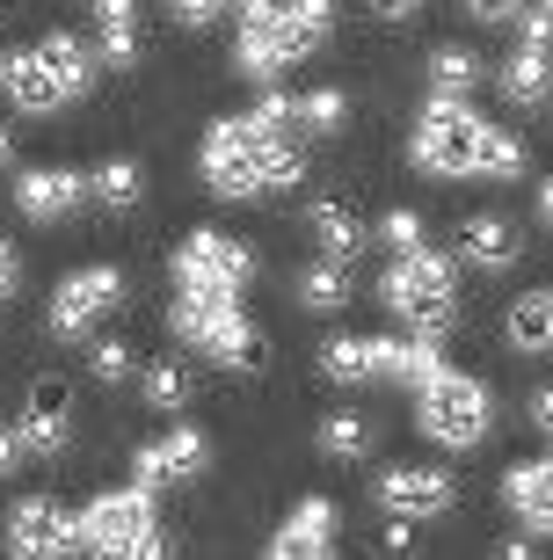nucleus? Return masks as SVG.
Here are the masks:
<instances>
[{"label": "nucleus", "mask_w": 553, "mask_h": 560, "mask_svg": "<svg viewBox=\"0 0 553 560\" xmlns=\"http://www.w3.org/2000/svg\"><path fill=\"white\" fill-rule=\"evenodd\" d=\"M205 183L211 197H255V189H299L307 175V153L285 139V131H269L255 109L247 117H219L205 131Z\"/></svg>", "instance_id": "obj_1"}, {"label": "nucleus", "mask_w": 553, "mask_h": 560, "mask_svg": "<svg viewBox=\"0 0 553 560\" xmlns=\"http://www.w3.org/2000/svg\"><path fill=\"white\" fill-rule=\"evenodd\" d=\"M88 81H95V51H88L81 37H66V30H51L44 44H22V51L0 59V95H8L22 117L66 109L73 95H88Z\"/></svg>", "instance_id": "obj_2"}, {"label": "nucleus", "mask_w": 553, "mask_h": 560, "mask_svg": "<svg viewBox=\"0 0 553 560\" xmlns=\"http://www.w3.org/2000/svg\"><path fill=\"white\" fill-rule=\"evenodd\" d=\"M488 117L481 109H466V95H437L423 103V117H415L408 131V161L423 167V175H437V183H459V175H481V161H488Z\"/></svg>", "instance_id": "obj_3"}, {"label": "nucleus", "mask_w": 553, "mask_h": 560, "mask_svg": "<svg viewBox=\"0 0 553 560\" xmlns=\"http://www.w3.org/2000/svg\"><path fill=\"white\" fill-rule=\"evenodd\" d=\"M321 30H313L291 0H233V66H241L247 81H269V73H285L299 66L307 51H321Z\"/></svg>", "instance_id": "obj_4"}, {"label": "nucleus", "mask_w": 553, "mask_h": 560, "mask_svg": "<svg viewBox=\"0 0 553 560\" xmlns=\"http://www.w3.org/2000/svg\"><path fill=\"white\" fill-rule=\"evenodd\" d=\"M168 328L183 335L197 357L211 364H233V372H255L269 357L263 328L241 313V299H226V291H175V306H168Z\"/></svg>", "instance_id": "obj_5"}, {"label": "nucleus", "mask_w": 553, "mask_h": 560, "mask_svg": "<svg viewBox=\"0 0 553 560\" xmlns=\"http://www.w3.org/2000/svg\"><path fill=\"white\" fill-rule=\"evenodd\" d=\"M379 299L393 306V320H408V335H451L459 328V277L437 248H408L393 255L387 277H379Z\"/></svg>", "instance_id": "obj_6"}, {"label": "nucleus", "mask_w": 553, "mask_h": 560, "mask_svg": "<svg viewBox=\"0 0 553 560\" xmlns=\"http://www.w3.org/2000/svg\"><path fill=\"white\" fill-rule=\"evenodd\" d=\"M161 517H153V488H110L81 510V553H103V560H153L161 553Z\"/></svg>", "instance_id": "obj_7"}, {"label": "nucleus", "mask_w": 553, "mask_h": 560, "mask_svg": "<svg viewBox=\"0 0 553 560\" xmlns=\"http://www.w3.org/2000/svg\"><path fill=\"white\" fill-rule=\"evenodd\" d=\"M415 422H423V436L445 444V452H473V444L488 436V422H495V400H488L481 378H466V372L445 364L430 386H415Z\"/></svg>", "instance_id": "obj_8"}, {"label": "nucleus", "mask_w": 553, "mask_h": 560, "mask_svg": "<svg viewBox=\"0 0 553 560\" xmlns=\"http://www.w3.org/2000/svg\"><path fill=\"white\" fill-rule=\"evenodd\" d=\"M117 306H124V270H110V262H88V270L59 277V291H51V313H44V328L59 335V342H88V335L103 328Z\"/></svg>", "instance_id": "obj_9"}, {"label": "nucleus", "mask_w": 553, "mask_h": 560, "mask_svg": "<svg viewBox=\"0 0 553 560\" xmlns=\"http://www.w3.org/2000/svg\"><path fill=\"white\" fill-rule=\"evenodd\" d=\"M255 284V248L233 241V233H189L175 248V291H226L241 299Z\"/></svg>", "instance_id": "obj_10"}, {"label": "nucleus", "mask_w": 553, "mask_h": 560, "mask_svg": "<svg viewBox=\"0 0 553 560\" xmlns=\"http://www.w3.org/2000/svg\"><path fill=\"white\" fill-rule=\"evenodd\" d=\"M8 553H22V560L81 553V510H59L51 495H22L8 510Z\"/></svg>", "instance_id": "obj_11"}, {"label": "nucleus", "mask_w": 553, "mask_h": 560, "mask_svg": "<svg viewBox=\"0 0 553 560\" xmlns=\"http://www.w3.org/2000/svg\"><path fill=\"white\" fill-rule=\"evenodd\" d=\"M211 466V444H205V430H168V436H153V444H139L131 452V480L139 488H168V480H197Z\"/></svg>", "instance_id": "obj_12"}, {"label": "nucleus", "mask_w": 553, "mask_h": 560, "mask_svg": "<svg viewBox=\"0 0 553 560\" xmlns=\"http://www.w3.org/2000/svg\"><path fill=\"white\" fill-rule=\"evenodd\" d=\"M379 502L393 517H445L459 502V480L437 474V466H393V474H379Z\"/></svg>", "instance_id": "obj_13"}, {"label": "nucleus", "mask_w": 553, "mask_h": 560, "mask_svg": "<svg viewBox=\"0 0 553 560\" xmlns=\"http://www.w3.org/2000/svg\"><path fill=\"white\" fill-rule=\"evenodd\" d=\"M335 524H343V517H335V502L307 495L277 532H269V560H321V553H335Z\"/></svg>", "instance_id": "obj_14"}, {"label": "nucleus", "mask_w": 553, "mask_h": 560, "mask_svg": "<svg viewBox=\"0 0 553 560\" xmlns=\"http://www.w3.org/2000/svg\"><path fill=\"white\" fill-rule=\"evenodd\" d=\"M66 416H73V394H66V378H37V386H30V400H22V422H15L22 452L51 458V452L66 444Z\"/></svg>", "instance_id": "obj_15"}, {"label": "nucleus", "mask_w": 553, "mask_h": 560, "mask_svg": "<svg viewBox=\"0 0 553 560\" xmlns=\"http://www.w3.org/2000/svg\"><path fill=\"white\" fill-rule=\"evenodd\" d=\"M15 205H22V219L59 226L73 205H88V175H73V167H30V175L15 183Z\"/></svg>", "instance_id": "obj_16"}, {"label": "nucleus", "mask_w": 553, "mask_h": 560, "mask_svg": "<svg viewBox=\"0 0 553 560\" xmlns=\"http://www.w3.org/2000/svg\"><path fill=\"white\" fill-rule=\"evenodd\" d=\"M371 372L379 378H393V386H430L437 372H445V357H437V342L430 335H371Z\"/></svg>", "instance_id": "obj_17"}, {"label": "nucleus", "mask_w": 553, "mask_h": 560, "mask_svg": "<svg viewBox=\"0 0 553 560\" xmlns=\"http://www.w3.org/2000/svg\"><path fill=\"white\" fill-rule=\"evenodd\" d=\"M503 510L525 517L532 532H553V452L546 458H525L503 474Z\"/></svg>", "instance_id": "obj_18"}, {"label": "nucleus", "mask_w": 553, "mask_h": 560, "mask_svg": "<svg viewBox=\"0 0 553 560\" xmlns=\"http://www.w3.org/2000/svg\"><path fill=\"white\" fill-rule=\"evenodd\" d=\"M459 255H466L473 270H510L517 255H525V241H517L510 219H495V211H473V219H459Z\"/></svg>", "instance_id": "obj_19"}, {"label": "nucleus", "mask_w": 553, "mask_h": 560, "mask_svg": "<svg viewBox=\"0 0 553 560\" xmlns=\"http://www.w3.org/2000/svg\"><path fill=\"white\" fill-rule=\"evenodd\" d=\"M495 81H503V95H510L517 109H539V103L553 95V59H546V44H517Z\"/></svg>", "instance_id": "obj_20"}, {"label": "nucleus", "mask_w": 553, "mask_h": 560, "mask_svg": "<svg viewBox=\"0 0 553 560\" xmlns=\"http://www.w3.org/2000/svg\"><path fill=\"white\" fill-rule=\"evenodd\" d=\"M503 335H510L517 357H546L553 350V291H525L510 306V320H503Z\"/></svg>", "instance_id": "obj_21"}, {"label": "nucleus", "mask_w": 553, "mask_h": 560, "mask_svg": "<svg viewBox=\"0 0 553 560\" xmlns=\"http://www.w3.org/2000/svg\"><path fill=\"white\" fill-rule=\"evenodd\" d=\"M299 306L307 313H343L349 306V270L343 262H335V255H321V262H307V270H299Z\"/></svg>", "instance_id": "obj_22"}, {"label": "nucleus", "mask_w": 553, "mask_h": 560, "mask_svg": "<svg viewBox=\"0 0 553 560\" xmlns=\"http://www.w3.org/2000/svg\"><path fill=\"white\" fill-rule=\"evenodd\" d=\"M307 226H313V241H321V255H335V262H349V255L365 248V226H357L349 205H313Z\"/></svg>", "instance_id": "obj_23"}, {"label": "nucleus", "mask_w": 553, "mask_h": 560, "mask_svg": "<svg viewBox=\"0 0 553 560\" xmlns=\"http://www.w3.org/2000/svg\"><path fill=\"white\" fill-rule=\"evenodd\" d=\"M88 197H95L103 211H131V205L146 197V175H139V161H124V153H117V161H103L95 175H88Z\"/></svg>", "instance_id": "obj_24"}, {"label": "nucleus", "mask_w": 553, "mask_h": 560, "mask_svg": "<svg viewBox=\"0 0 553 560\" xmlns=\"http://www.w3.org/2000/svg\"><path fill=\"white\" fill-rule=\"evenodd\" d=\"M139 394H146V408H189V394H197V378H189V364H175V357H161V364H146V378H139Z\"/></svg>", "instance_id": "obj_25"}, {"label": "nucleus", "mask_w": 553, "mask_h": 560, "mask_svg": "<svg viewBox=\"0 0 553 560\" xmlns=\"http://www.w3.org/2000/svg\"><path fill=\"white\" fill-rule=\"evenodd\" d=\"M95 51H103L110 73L139 66V8H131V15H95Z\"/></svg>", "instance_id": "obj_26"}, {"label": "nucleus", "mask_w": 553, "mask_h": 560, "mask_svg": "<svg viewBox=\"0 0 553 560\" xmlns=\"http://www.w3.org/2000/svg\"><path fill=\"white\" fill-rule=\"evenodd\" d=\"M321 372H329L335 386H357V378H379V372H371V335H335L329 350H321Z\"/></svg>", "instance_id": "obj_27"}, {"label": "nucleus", "mask_w": 553, "mask_h": 560, "mask_svg": "<svg viewBox=\"0 0 553 560\" xmlns=\"http://www.w3.org/2000/svg\"><path fill=\"white\" fill-rule=\"evenodd\" d=\"M473 81H481V59H473L466 44H437L430 51V88L437 95H466Z\"/></svg>", "instance_id": "obj_28"}, {"label": "nucleus", "mask_w": 553, "mask_h": 560, "mask_svg": "<svg viewBox=\"0 0 553 560\" xmlns=\"http://www.w3.org/2000/svg\"><path fill=\"white\" fill-rule=\"evenodd\" d=\"M321 452H329V458H365L371 452V416H357V408L329 416V422H321Z\"/></svg>", "instance_id": "obj_29"}, {"label": "nucleus", "mask_w": 553, "mask_h": 560, "mask_svg": "<svg viewBox=\"0 0 553 560\" xmlns=\"http://www.w3.org/2000/svg\"><path fill=\"white\" fill-rule=\"evenodd\" d=\"M481 175H488V183H510V175H525V139H510V131L495 125V131H488V161H481Z\"/></svg>", "instance_id": "obj_30"}, {"label": "nucleus", "mask_w": 553, "mask_h": 560, "mask_svg": "<svg viewBox=\"0 0 553 560\" xmlns=\"http://www.w3.org/2000/svg\"><path fill=\"white\" fill-rule=\"evenodd\" d=\"M379 241H387L393 255L423 248V211H387V219H379Z\"/></svg>", "instance_id": "obj_31"}, {"label": "nucleus", "mask_w": 553, "mask_h": 560, "mask_svg": "<svg viewBox=\"0 0 553 560\" xmlns=\"http://www.w3.org/2000/svg\"><path fill=\"white\" fill-rule=\"evenodd\" d=\"M88 372L103 378V386H117V378L131 372V350H124V342H95V350H88Z\"/></svg>", "instance_id": "obj_32"}, {"label": "nucleus", "mask_w": 553, "mask_h": 560, "mask_svg": "<svg viewBox=\"0 0 553 560\" xmlns=\"http://www.w3.org/2000/svg\"><path fill=\"white\" fill-rule=\"evenodd\" d=\"M517 44H546V51H553V15H546V8H517Z\"/></svg>", "instance_id": "obj_33"}, {"label": "nucleus", "mask_w": 553, "mask_h": 560, "mask_svg": "<svg viewBox=\"0 0 553 560\" xmlns=\"http://www.w3.org/2000/svg\"><path fill=\"white\" fill-rule=\"evenodd\" d=\"M226 8H233V0H175V15H183L189 30H197V22H219Z\"/></svg>", "instance_id": "obj_34"}, {"label": "nucleus", "mask_w": 553, "mask_h": 560, "mask_svg": "<svg viewBox=\"0 0 553 560\" xmlns=\"http://www.w3.org/2000/svg\"><path fill=\"white\" fill-rule=\"evenodd\" d=\"M371 15H379V22H415V15H423V0H371Z\"/></svg>", "instance_id": "obj_35"}, {"label": "nucleus", "mask_w": 553, "mask_h": 560, "mask_svg": "<svg viewBox=\"0 0 553 560\" xmlns=\"http://www.w3.org/2000/svg\"><path fill=\"white\" fill-rule=\"evenodd\" d=\"M466 15H473V22H510L517 0H466Z\"/></svg>", "instance_id": "obj_36"}, {"label": "nucleus", "mask_w": 553, "mask_h": 560, "mask_svg": "<svg viewBox=\"0 0 553 560\" xmlns=\"http://www.w3.org/2000/svg\"><path fill=\"white\" fill-rule=\"evenodd\" d=\"M15 284H22V262H15V248L0 241V299H15Z\"/></svg>", "instance_id": "obj_37"}, {"label": "nucleus", "mask_w": 553, "mask_h": 560, "mask_svg": "<svg viewBox=\"0 0 553 560\" xmlns=\"http://www.w3.org/2000/svg\"><path fill=\"white\" fill-rule=\"evenodd\" d=\"M15 466H22V436L0 422V474H15Z\"/></svg>", "instance_id": "obj_38"}, {"label": "nucleus", "mask_w": 553, "mask_h": 560, "mask_svg": "<svg viewBox=\"0 0 553 560\" xmlns=\"http://www.w3.org/2000/svg\"><path fill=\"white\" fill-rule=\"evenodd\" d=\"M532 430L553 436V386H539V394H532Z\"/></svg>", "instance_id": "obj_39"}, {"label": "nucleus", "mask_w": 553, "mask_h": 560, "mask_svg": "<svg viewBox=\"0 0 553 560\" xmlns=\"http://www.w3.org/2000/svg\"><path fill=\"white\" fill-rule=\"evenodd\" d=\"M415 546V532H408V517H393V532H387V553H408Z\"/></svg>", "instance_id": "obj_40"}, {"label": "nucleus", "mask_w": 553, "mask_h": 560, "mask_svg": "<svg viewBox=\"0 0 553 560\" xmlns=\"http://www.w3.org/2000/svg\"><path fill=\"white\" fill-rule=\"evenodd\" d=\"M139 0H95V15H131Z\"/></svg>", "instance_id": "obj_41"}, {"label": "nucleus", "mask_w": 553, "mask_h": 560, "mask_svg": "<svg viewBox=\"0 0 553 560\" xmlns=\"http://www.w3.org/2000/svg\"><path fill=\"white\" fill-rule=\"evenodd\" d=\"M539 219H546V226H553V183L539 189Z\"/></svg>", "instance_id": "obj_42"}, {"label": "nucleus", "mask_w": 553, "mask_h": 560, "mask_svg": "<svg viewBox=\"0 0 553 560\" xmlns=\"http://www.w3.org/2000/svg\"><path fill=\"white\" fill-rule=\"evenodd\" d=\"M8 161H15V139H8V131H0V167H8Z\"/></svg>", "instance_id": "obj_43"}, {"label": "nucleus", "mask_w": 553, "mask_h": 560, "mask_svg": "<svg viewBox=\"0 0 553 560\" xmlns=\"http://www.w3.org/2000/svg\"><path fill=\"white\" fill-rule=\"evenodd\" d=\"M539 8H546V15H553V0H539Z\"/></svg>", "instance_id": "obj_44"}]
</instances>
